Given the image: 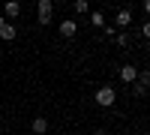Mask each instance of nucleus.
Instances as JSON below:
<instances>
[{"instance_id":"f8f14e48","label":"nucleus","mask_w":150,"mask_h":135,"mask_svg":"<svg viewBox=\"0 0 150 135\" xmlns=\"http://www.w3.org/2000/svg\"><path fill=\"white\" fill-rule=\"evenodd\" d=\"M129 87H132V96H135V99H144V96H147V87H141L138 81H135V84H129Z\"/></svg>"},{"instance_id":"f257e3e1","label":"nucleus","mask_w":150,"mask_h":135,"mask_svg":"<svg viewBox=\"0 0 150 135\" xmlns=\"http://www.w3.org/2000/svg\"><path fill=\"white\" fill-rule=\"evenodd\" d=\"M93 99H96V105H99V108H114L117 93H114V87H111V84H105V87H99V90L93 93Z\"/></svg>"},{"instance_id":"9b49d317","label":"nucleus","mask_w":150,"mask_h":135,"mask_svg":"<svg viewBox=\"0 0 150 135\" xmlns=\"http://www.w3.org/2000/svg\"><path fill=\"white\" fill-rule=\"evenodd\" d=\"M90 24L93 27H105V15L102 12H90Z\"/></svg>"},{"instance_id":"9d476101","label":"nucleus","mask_w":150,"mask_h":135,"mask_svg":"<svg viewBox=\"0 0 150 135\" xmlns=\"http://www.w3.org/2000/svg\"><path fill=\"white\" fill-rule=\"evenodd\" d=\"M138 84L150 90V69H138Z\"/></svg>"},{"instance_id":"a211bd4d","label":"nucleus","mask_w":150,"mask_h":135,"mask_svg":"<svg viewBox=\"0 0 150 135\" xmlns=\"http://www.w3.org/2000/svg\"><path fill=\"white\" fill-rule=\"evenodd\" d=\"M144 12H147V15H150V0H147V3H144Z\"/></svg>"},{"instance_id":"dca6fc26","label":"nucleus","mask_w":150,"mask_h":135,"mask_svg":"<svg viewBox=\"0 0 150 135\" xmlns=\"http://www.w3.org/2000/svg\"><path fill=\"white\" fill-rule=\"evenodd\" d=\"M93 135H111V132H108V129H96Z\"/></svg>"},{"instance_id":"7ed1b4c3","label":"nucleus","mask_w":150,"mask_h":135,"mask_svg":"<svg viewBox=\"0 0 150 135\" xmlns=\"http://www.w3.org/2000/svg\"><path fill=\"white\" fill-rule=\"evenodd\" d=\"M51 15H54V3L51 0H39V3H36V18H39V24H51Z\"/></svg>"},{"instance_id":"f3484780","label":"nucleus","mask_w":150,"mask_h":135,"mask_svg":"<svg viewBox=\"0 0 150 135\" xmlns=\"http://www.w3.org/2000/svg\"><path fill=\"white\" fill-rule=\"evenodd\" d=\"M3 24H6V15H3V12H0V27H3Z\"/></svg>"},{"instance_id":"f03ea898","label":"nucleus","mask_w":150,"mask_h":135,"mask_svg":"<svg viewBox=\"0 0 150 135\" xmlns=\"http://www.w3.org/2000/svg\"><path fill=\"white\" fill-rule=\"evenodd\" d=\"M132 24V6H120L114 12V30H126Z\"/></svg>"},{"instance_id":"6ab92c4d","label":"nucleus","mask_w":150,"mask_h":135,"mask_svg":"<svg viewBox=\"0 0 150 135\" xmlns=\"http://www.w3.org/2000/svg\"><path fill=\"white\" fill-rule=\"evenodd\" d=\"M141 135H150V132H141Z\"/></svg>"},{"instance_id":"4468645a","label":"nucleus","mask_w":150,"mask_h":135,"mask_svg":"<svg viewBox=\"0 0 150 135\" xmlns=\"http://www.w3.org/2000/svg\"><path fill=\"white\" fill-rule=\"evenodd\" d=\"M141 36H144V39H150V18L141 24Z\"/></svg>"},{"instance_id":"ddd939ff","label":"nucleus","mask_w":150,"mask_h":135,"mask_svg":"<svg viewBox=\"0 0 150 135\" xmlns=\"http://www.w3.org/2000/svg\"><path fill=\"white\" fill-rule=\"evenodd\" d=\"M114 45H117V48H126V45H129V36H126V33H114Z\"/></svg>"},{"instance_id":"39448f33","label":"nucleus","mask_w":150,"mask_h":135,"mask_svg":"<svg viewBox=\"0 0 150 135\" xmlns=\"http://www.w3.org/2000/svg\"><path fill=\"white\" fill-rule=\"evenodd\" d=\"M57 30H60V36H63V39H72V36L78 33V21H75V18H63Z\"/></svg>"},{"instance_id":"423d86ee","label":"nucleus","mask_w":150,"mask_h":135,"mask_svg":"<svg viewBox=\"0 0 150 135\" xmlns=\"http://www.w3.org/2000/svg\"><path fill=\"white\" fill-rule=\"evenodd\" d=\"M15 36H18V27H15V24H3V27H0V39H3V42H12V39H15Z\"/></svg>"},{"instance_id":"6e6552de","label":"nucleus","mask_w":150,"mask_h":135,"mask_svg":"<svg viewBox=\"0 0 150 135\" xmlns=\"http://www.w3.org/2000/svg\"><path fill=\"white\" fill-rule=\"evenodd\" d=\"M30 129H33V135H45L48 132V120L45 117H36L33 123H30Z\"/></svg>"},{"instance_id":"2eb2a0df","label":"nucleus","mask_w":150,"mask_h":135,"mask_svg":"<svg viewBox=\"0 0 150 135\" xmlns=\"http://www.w3.org/2000/svg\"><path fill=\"white\" fill-rule=\"evenodd\" d=\"M102 33L108 36V39H114V24H105V27H102Z\"/></svg>"},{"instance_id":"1a4fd4ad","label":"nucleus","mask_w":150,"mask_h":135,"mask_svg":"<svg viewBox=\"0 0 150 135\" xmlns=\"http://www.w3.org/2000/svg\"><path fill=\"white\" fill-rule=\"evenodd\" d=\"M72 9L78 12V15H87V12H90V3H87V0H75V3H72Z\"/></svg>"},{"instance_id":"0eeeda50","label":"nucleus","mask_w":150,"mask_h":135,"mask_svg":"<svg viewBox=\"0 0 150 135\" xmlns=\"http://www.w3.org/2000/svg\"><path fill=\"white\" fill-rule=\"evenodd\" d=\"M0 12H3L6 18H18V15H21V3H18V0H9V3L0 9Z\"/></svg>"},{"instance_id":"20e7f679","label":"nucleus","mask_w":150,"mask_h":135,"mask_svg":"<svg viewBox=\"0 0 150 135\" xmlns=\"http://www.w3.org/2000/svg\"><path fill=\"white\" fill-rule=\"evenodd\" d=\"M117 75H120V81H123V84H135V81H138V66L123 63V66L117 69Z\"/></svg>"}]
</instances>
